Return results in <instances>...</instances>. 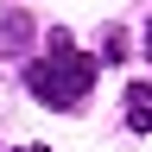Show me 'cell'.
<instances>
[{"mask_svg":"<svg viewBox=\"0 0 152 152\" xmlns=\"http://www.w3.org/2000/svg\"><path fill=\"white\" fill-rule=\"evenodd\" d=\"M95 70H102V64H95L89 51H76L70 38L57 32V38H51V51L26 70V89H32V102H45V108H64V114H70V108H83V102H89Z\"/></svg>","mask_w":152,"mask_h":152,"instance_id":"6da1fadb","label":"cell"},{"mask_svg":"<svg viewBox=\"0 0 152 152\" xmlns=\"http://www.w3.org/2000/svg\"><path fill=\"white\" fill-rule=\"evenodd\" d=\"M127 127L133 133H152V83H133L127 89Z\"/></svg>","mask_w":152,"mask_h":152,"instance_id":"7a4b0ae2","label":"cell"},{"mask_svg":"<svg viewBox=\"0 0 152 152\" xmlns=\"http://www.w3.org/2000/svg\"><path fill=\"white\" fill-rule=\"evenodd\" d=\"M121 57H127V32L108 26V32H102V64H121Z\"/></svg>","mask_w":152,"mask_h":152,"instance_id":"3957f363","label":"cell"},{"mask_svg":"<svg viewBox=\"0 0 152 152\" xmlns=\"http://www.w3.org/2000/svg\"><path fill=\"white\" fill-rule=\"evenodd\" d=\"M13 152H51V146H13Z\"/></svg>","mask_w":152,"mask_h":152,"instance_id":"277c9868","label":"cell"}]
</instances>
